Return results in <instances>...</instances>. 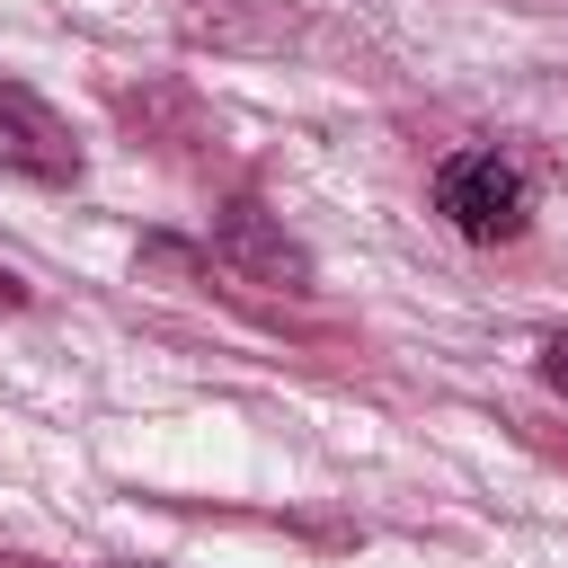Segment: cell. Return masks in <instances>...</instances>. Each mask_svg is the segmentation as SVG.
<instances>
[{
    "instance_id": "obj_1",
    "label": "cell",
    "mask_w": 568,
    "mask_h": 568,
    "mask_svg": "<svg viewBox=\"0 0 568 568\" xmlns=\"http://www.w3.org/2000/svg\"><path fill=\"white\" fill-rule=\"evenodd\" d=\"M435 213H444L462 240L497 248V240L524 231V213H532V178H524L506 151H453V160L435 169Z\"/></svg>"
},
{
    "instance_id": "obj_5",
    "label": "cell",
    "mask_w": 568,
    "mask_h": 568,
    "mask_svg": "<svg viewBox=\"0 0 568 568\" xmlns=\"http://www.w3.org/2000/svg\"><path fill=\"white\" fill-rule=\"evenodd\" d=\"M18 302H27V284H18L9 266H0V311H18Z\"/></svg>"
},
{
    "instance_id": "obj_4",
    "label": "cell",
    "mask_w": 568,
    "mask_h": 568,
    "mask_svg": "<svg viewBox=\"0 0 568 568\" xmlns=\"http://www.w3.org/2000/svg\"><path fill=\"white\" fill-rule=\"evenodd\" d=\"M541 382H550V390H559V399H568V328H559V337H550V346H541Z\"/></svg>"
},
{
    "instance_id": "obj_2",
    "label": "cell",
    "mask_w": 568,
    "mask_h": 568,
    "mask_svg": "<svg viewBox=\"0 0 568 568\" xmlns=\"http://www.w3.org/2000/svg\"><path fill=\"white\" fill-rule=\"evenodd\" d=\"M0 169H18V178H36V186H71V178H80L71 124H62L36 89H18V80H0Z\"/></svg>"
},
{
    "instance_id": "obj_3",
    "label": "cell",
    "mask_w": 568,
    "mask_h": 568,
    "mask_svg": "<svg viewBox=\"0 0 568 568\" xmlns=\"http://www.w3.org/2000/svg\"><path fill=\"white\" fill-rule=\"evenodd\" d=\"M222 257L248 275V284H284V293H302L311 284V266H302V248L257 213V204H231L222 213Z\"/></svg>"
}]
</instances>
